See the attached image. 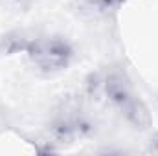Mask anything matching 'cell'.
<instances>
[{"label": "cell", "instance_id": "obj_1", "mask_svg": "<svg viewBox=\"0 0 158 156\" xmlns=\"http://www.w3.org/2000/svg\"><path fill=\"white\" fill-rule=\"evenodd\" d=\"M105 94H107L109 101L134 127L143 129L145 125H149L151 117H149V112H147L145 105L142 103V99L134 92L132 84L127 81V77L123 74L112 72L110 76H107V79H105Z\"/></svg>", "mask_w": 158, "mask_h": 156}, {"label": "cell", "instance_id": "obj_2", "mask_svg": "<svg viewBox=\"0 0 158 156\" xmlns=\"http://www.w3.org/2000/svg\"><path fill=\"white\" fill-rule=\"evenodd\" d=\"M26 53L44 72L64 70L72 61V48L61 37H39L26 44Z\"/></svg>", "mask_w": 158, "mask_h": 156}]
</instances>
